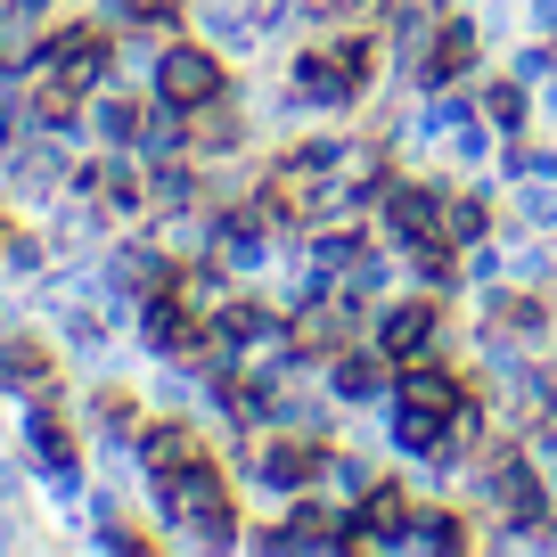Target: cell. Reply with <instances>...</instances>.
<instances>
[{"instance_id":"6da1fadb","label":"cell","mask_w":557,"mask_h":557,"mask_svg":"<svg viewBox=\"0 0 557 557\" xmlns=\"http://www.w3.org/2000/svg\"><path fill=\"white\" fill-rule=\"evenodd\" d=\"M369 66H377V50L352 34V41H329V50H312V58L296 66V83L312 90V99H352V90H369Z\"/></svg>"},{"instance_id":"7a4b0ae2","label":"cell","mask_w":557,"mask_h":557,"mask_svg":"<svg viewBox=\"0 0 557 557\" xmlns=\"http://www.w3.org/2000/svg\"><path fill=\"white\" fill-rule=\"evenodd\" d=\"M164 500H173V517H189L206 541H230V492H222V475H213V459L164 475Z\"/></svg>"},{"instance_id":"3957f363","label":"cell","mask_w":557,"mask_h":557,"mask_svg":"<svg viewBox=\"0 0 557 557\" xmlns=\"http://www.w3.org/2000/svg\"><path fill=\"white\" fill-rule=\"evenodd\" d=\"M107 58H115V50H107V34H99V25H58V34L41 41V66H50V74H66L74 90H90V83H99V74H107Z\"/></svg>"},{"instance_id":"277c9868","label":"cell","mask_w":557,"mask_h":557,"mask_svg":"<svg viewBox=\"0 0 557 557\" xmlns=\"http://www.w3.org/2000/svg\"><path fill=\"white\" fill-rule=\"evenodd\" d=\"M157 90H164V107H206V99H222V66L181 41V50L157 58Z\"/></svg>"},{"instance_id":"5b68a950","label":"cell","mask_w":557,"mask_h":557,"mask_svg":"<svg viewBox=\"0 0 557 557\" xmlns=\"http://www.w3.org/2000/svg\"><path fill=\"white\" fill-rule=\"evenodd\" d=\"M401 410H410V418H435V426H451V418L468 410V385H459L451 369L410 361V369H401Z\"/></svg>"},{"instance_id":"8992f818","label":"cell","mask_w":557,"mask_h":557,"mask_svg":"<svg viewBox=\"0 0 557 557\" xmlns=\"http://www.w3.org/2000/svg\"><path fill=\"white\" fill-rule=\"evenodd\" d=\"M139 459H148V475H181V468H206V443H197V426H148L139 435Z\"/></svg>"},{"instance_id":"52a82bcc","label":"cell","mask_w":557,"mask_h":557,"mask_svg":"<svg viewBox=\"0 0 557 557\" xmlns=\"http://www.w3.org/2000/svg\"><path fill=\"white\" fill-rule=\"evenodd\" d=\"M426 345H435V304H394L385 312V361H426Z\"/></svg>"},{"instance_id":"ba28073f","label":"cell","mask_w":557,"mask_h":557,"mask_svg":"<svg viewBox=\"0 0 557 557\" xmlns=\"http://www.w3.org/2000/svg\"><path fill=\"white\" fill-rule=\"evenodd\" d=\"M410 533V500H401L394 484H377L361 508H352V524H345V541H401Z\"/></svg>"},{"instance_id":"9c48e42d","label":"cell","mask_w":557,"mask_h":557,"mask_svg":"<svg viewBox=\"0 0 557 557\" xmlns=\"http://www.w3.org/2000/svg\"><path fill=\"white\" fill-rule=\"evenodd\" d=\"M148 345H164V352H197V345H206V320H197L181 296H157V304H148Z\"/></svg>"},{"instance_id":"30bf717a","label":"cell","mask_w":557,"mask_h":557,"mask_svg":"<svg viewBox=\"0 0 557 557\" xmlns=\"http://www.w3.org/2000/svg\"><path fill=\"white\" fill-rule=\"evenodd\" d=\"M320 468H329V459H320V443H271V451H262V475H271L278 492H304Z\"/></svg>"},{"instance_id":"8fae6325","label":"cell","mask_w":557,"mask_h":557,"mask_svg":"<svg viewBox=\"0 0 557 557\" xmlns=\"http://www.w3.org/2000/svg\"><path fill=\"white\" fill-rule=\"evenodd\" d=\"M468 58H475V34H468V25H443L435 50H426V66H418V83H426V90H435V83H459V74H468Z\"/></svg>"},{"instance_id":"7c38bea8","label":"cell","mask_w":557,"mask_h":557,"mask_svg":"<svg viewBox=\"0 0 557 557\" xmlns=\"http://www.w3.org/2000/svg\"><path fill=\"white\" fill-rule=\"evenodd\" d=\"M352 320H361V312H345V304H312V312L296 320V352H336Z\"/></svg>"},{"instance_id":"4fadbf2b","label":"cell","mask_w":557,"mask_h":557,"mask_svg":"<svg viewBox=\"0 0 557 557\" xmlns=\"http://www.w3.org/2000/svg\"><path fill=\"white\" fill-rule=\"evenodd\" d=\"M287 541H345V524H336V508H320V500H304L296 517H287V533H271V549H287Z\"/></svg>"},{"instance_id":"5bb4252c","label":"cell","mask_w":557,"mask_h":557,"mask_svg":"<svg viewBox=\"0 0 557 557\" xmlns=\"http://www.w3.org/2000/svg\"><path fill=\"white\" fill-rule=\"evenodd\" d=\"M0 377H17V385H50V352H41L34 336H9V345H0Z\"/></svg>"},{"instance_id":"9a60e30c","label":"cell","mask_w":557,"mask_h":557,"mask_svg":"<svg viewBox=\"0 0 557 557\" xmlns=\"http://www.w3.org/2000/svg\"><path fill=\"white\" fill-rule=\"evenodd\" d=\"M189 115H197V132H189L197 148H238V139H246V132H238V115H230V107H213V99H206V107H189Z\"/></svg>"},{"instance_id":"2e32d148","label":"cell","mask_w":557,"mask_h":557,"mask_svg":"<svg viewBox=\"0 0 557 557\" xmlns=\"http://www.w3.org/2000/svg\"><path fill=\"white\" fill-rule=\"evenodd\" d=\"M83 189H99V206H139V181L123 173V164H90Z\"/></svg>"},{"instance_id":"e0dca14e","label":"cell","mask_w":557,"mask_h":557,"mask_svg":"<svg viewBox=\"0 0 557 557\" xmlns=\"http://www.w3.org/2000/svg\"><path fill=\"white\" fill-rule=\"evenodd\" d=\"M336 394H345V401L377 394V361H369V352H336Z\"/></svg>"},{"instance_id":"ac0fdd59","label":"cell","mask_w":557,"mask_h":557,"mask_svg":"<svg viewBox=\"0 0 557 557\" xmlns=\"http://www.w3.org/2000/svg\"><path fill=\"white\" fill-rule=\"evenodd\" d=\"M418 541H426V549H468V524H459L451 508H426V517H418Z\"/></svg>"},{"instance_id":"d6986e66","label":"cell","mask_w":557,"mask_h":557,"mask_svg":"<svg viewBox=\"0 0 557 557\" xmlns=\"http://www.w3.org/2000/svg\"><path fill=\"white\" fill-rule=\"evenodd\" d=\"M475 230H484V206H475V197H443V238L468 246Z\"/></svg>"},{"instance_id":"ffe728a7","label":"cell","mask_w":557,"mask_h":557,"mask_svg":"<svg viewBox=\"0 0 557 557\" xmlns=\"http://www.w3.org/2000/svg\"><path fill=\"white\" fill-rule=\"evenodd\" d=\"M34 443H41V459H50V468H74V443H66V426H58V418H34Z\"/></svg>"},{"instance_id":"44dd1931","label":"cell","mask_w":557,"mask_h":557,"mask_svg":"<svg viewBox=\"0 0 557 557\" xmlns=\"http://www.w3.org/2000/svg\"><path fill=\"white\" fill-rule=\"evenodd\" d=\"M213 320H222V336H230V345L262 336V312H255V304H230V312H213Z\"/></svg>"},{"instance_id":"7402d4cb","label":"cell","mask_w":557,"mask_h":557,"mask_svg":"<svg viewBox=\"0 0 557 557\" xmlns=\"http://www.w3.org/2000/svg\"><path fill=\"white\" fill-rule=\"evenodd\" d=\"M484 107H492V123H517V115H524V90H517V83H492Z\"/></svg>"},{"instance_id":"603a6c76","label":"cell","mask_w":557,"mask_h":557,"mask_svg":"<svg viewBox=\"0 0 557 557\" xmlns=\"http://www.w3.org/2000/svg\"><path fill=\"white\" fill-rule=\"evenodd\" d=\"M401 443H410V451H435L443 426H435V418H410V410H401Z\"/></svg>"},{"instance_id":"cb8c5ba5","label":"cell","mask_w":557,"mask_h":557,"mask_svg":"<svg viewBox=\"0 0 557 557\" xmlns=\"http://www.w3.org/2000/svg\"><path fill=\"white\" fill-rule=\"evenodd\" d=\"M123 17H139V25H173V0H115Z\"/></svg>"},{"instance_id":"d4e9b609","label":"cell","mask_w":557,"mask_h":557,"mask_svg":"<svg viewBox=\"0 0 557 557\" xmlns=\"http://www.w3.org/2000/svg\"><path fill=\"white\" fill-rule=\"evenodd\" d=\"M533 320H541V312H533V304H524V296H508V304H500V329H517V336H524V329H533Z\"/></svg>"}]
</instances>
